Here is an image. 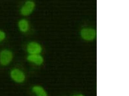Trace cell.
Returning <instances> with one entry per match:
<instances>
[{
  "mask_svg": "<svg viewBox=\"0 0 129 96\" xmlns=\"http://www.w3.org/2000/svg\"><path fill=\"white\" fill-rule=\"evenodd\" d=\"M10 76L12 80L18 84L24 83L26 79L25 73L18 68L12 69L10 72Z\"/></svg>",
  "mask_w": 129,
  "mask_h": 96,
  "instance_id": "obj_1",
  "label": "cell"
},
{
  "mask_svg": "<svg viewBox=\"0 0 129 96\" xmlns=\"http://www.w3.org/2000/svg\"><path fill=\"white\" fill-rule=\"evenodd\" d=\"M13 54L10 50H4L0 52V64L3 66L9 65L12 62Z\"/></svg>",
  "mask_w": 129,
  "mask_h": 96,
  "instance_id": "obj_2",
  "label": "cell"
},
{
  "mask_svg": "<svg viewBox=\"0 0 129 96\" xmlns=\"http://www.w3.org/2000/svg\"><path fill=\"white\" fill-rule=\"evenodd\" d=\"M35 6V3L33 1H26L21 8V14L24 16H29L34 11Z\"/></svg>",
  "mask_w": 129,
  "mask_h": 96,
  "instance_id": "obj_3",
  "label": "cell"
},
{
  "mask_svg": "<svg viewBox=\"0 0 129 96\" xmlns=\"http://www.w3.org/2000/svg\"><path fill=\"white\" fill-rule=\"evenodd\" d=\"M26 50L29 54H40L42 51V48L38 42H31L27 44Z\"/></svg>",
  "mask_w": 129,
  "mask_h": 96,
  "instance_id": "obj_4",
  "label": "cell"
},
{
  "mask_svg": "<svg viewBox=\"0 0 129 96\" xmlns=\"http://www.w3.org/2000/svg\"><path fill=\"white\" fill-rule=\"evenodd\" d=\"M27 60L29 62L37 66H41L43 63L44 59L40 54H29L27 57Z\"/></svg>",
  "mask_w": 129,
  "mask_h": 96,
  "instance_id": "obj_5",
  "label": "cell"
},
{
  "mask_svg": "<svg viewBox=\"0 0 129 96\" xmlns=\"http://www.w3.org/2000/svg\"><path fill=\"white\" fill-rule=\"evenodd\" d=\"M32 92L36 96H48V92L42 86L36 85L32 87Z\"/></svg>",
  "mask_w": 129,
  "mask_h": 96,
  "instance_id": "obj_6",
  "label": "cell"
},
{
  "mask_svg": "<svg viewBox=\"0 0 129 96\" xmlns=\"http://www.w3.org/2000/svg\"><path fill=\"white\" fill-rule=\"evenodd\" d=\"M19 30L23 33H26L29 30L30 25L28 20L25 19H21L18 22Z\"/></svg>",
  "mask_w": 129,
  "mask_h": 96,
  "instance_id": "obj_7",
  "label": "cell"
},
{
  "mask_svg": "<svg viewBox=\"0 0 129 96\" xmlns=\"http://www.w3.org/2000/svg\"><path fill=\"white\" fill-rule=\"evenodd\" d=\"M83 37L87 40L91 39L94 37L95 35V32L90 29H86L83 30L82 32Z\"/></svg>",
  "mask_w": 129,
  "mask_h": 96,
  "instance_id": "obj_8",
  "label": "cell"
},
{
  "mask_svg": "<svg viewBox=\"0 0 129 96\" xmlns=\"http://www.w3.org/2000/svg\"><path fill=\"white\" fill-rule=\"evenodd\" d=\"M6 38V34L3 31L0 30V42L4 41Z\"/></svg>",
  "mask_w": 129,
  "mask_h": 96,
  "instance_id": "obj_9",
  "label": "cell"
},
{
  "mask_svg": "<svg viewBox=\"0 0 129 96\" xmlns=\"http://www.w3.org/2000/svg\"><path fill=\"white\" fill-rule=\"evenodd\" d=\"M71 96H86L84 94L81 93H76L72 95Z\"/></svg>",
  "mask_w": 129,
  "mask_h": 96,
  "instance_id": "obj_10",
  "label": "cell"
}]
</instances>
